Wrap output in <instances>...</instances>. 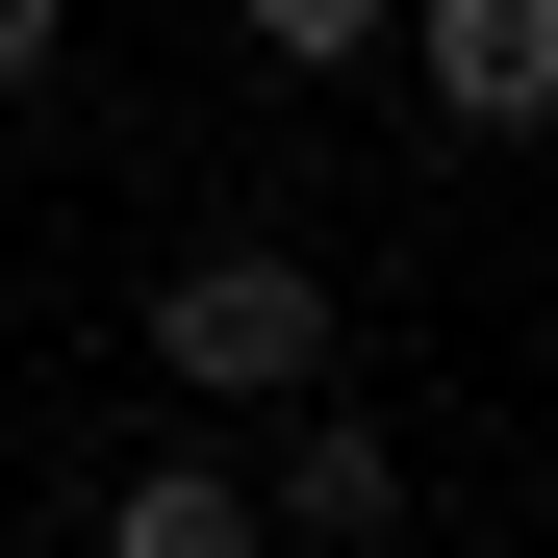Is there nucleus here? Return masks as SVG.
I'll use <instances>...</instances> for the list:
<instances>
[{
    "label": "nucleus",
    "instance_id": "obj_5",
    "mask_svg": "<svg viewBox=\"0 0 558 558\" xmlns=\"http://www.w3.org/2000/svg\"><path fill=\"white\" fill-rule=\"evenodd\" d=\"M229 26H254L279 76H355V51H381V26H407V0H229Z\"/></svg>",
    "mask_w": 558,
    "mask_h": 558
},
{
    "label": "nucleus",
    "instance_id": "obj_4",
    "mask_svg": "<svg viewBox=\"0 0 558 558\" xmlns=\"http://www.w3.org/2000/svg\"><path fill=\"white\" fill-rule=\"evenodd\" d=\"M102 558H254V483H229V457H128V483H102Z\"/></svg>",
    "mask_w": 558,
    "mask_h": 558
},
{
    "label": "nucleus",
    "instance_id": "obj_2",
    "mask_svg": "<svg viewBox=\"0 0 558 558\" xmlns=\"http://www.w3.org/2000/svg\"><path fill=\"white\" fill-rule=\"evenodd\" d=\"M407 51L457 128H558V0H407Z\"/></svg>",
    "mask_w": 558,
    "mask_h": 558
},
{
    "label": "nucleus",
    "instance_id": "obj_1",
    "mask_svg": "<svg viewBox=\"0 0 558 558\" xmlns=\"http://www.w3.org/2000/svg\"><path fill=\"white\" fill-rule=\"evenodd\" d=\"M153 355H178L204 407H305V381H330V254H279V229L178 254V279H153Z\"/></svg>",
    "mask_w": 558,
    "mask_h": 558
},
{
    "label": "nucleus",
    "instance_id": "obj_3",
    "mask_svg": "<svg viewBox=\"0 0 558 558\" xmlns=\"http://www.w3.org/2000/svg\"><path fill=\"white\" fill-rule=\"evenodd\" d=\"M254 533H330V558H381V533H407V457H381V432H355V407L305 381V457L254 483Z\"/></svg>",
    "mask_w": 558,
    "mask_h": 558
},
{
    "label": "nucleus",
    "instance_id": "obj_6",
    "mask_svg": "<svg viewBox=\"0 0 558 558\" xmlns=\"http://www.w3.org/2000/svg\"><path fill=\"white\" fill-rule=\"evenodd\" d=\"M51 26H76V0H0V102H26V76H51Z\"/></svg>",
    "mask_w": 558,
    "mask_h": 558
}]
</instances>
